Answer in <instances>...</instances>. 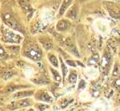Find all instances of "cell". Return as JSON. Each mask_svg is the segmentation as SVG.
<instances>
[{
  "label": "cell",
  "mask_w": 120,
  "mask_h": 111,
  "mask_svg": "<svg viewBox=\"0 0 120 111\" xmlns=\"http://www.w3.org/2000/svg\"><path fill=\"white\" fill-rule=\"evenodd\" d=\"M71 22L68 18H60L55 25V30L59 33H66L71 28Z\"/></svg>",
  "instance_id": "cell-8"
},
{
  "label": "cell",
  "mask_w": 120,
  "mask_h": 111,
  "mask_svg": "<svg viewBox=\"0 0 120 111\" xmlns=\"http://www.w3.org/2000/svg\"><path fill=\"white\" fill-rule=\"evenodd\" d=\"M29 85H8V86L6 87V89H5V93L6 94H8V93H11L12 94L13 92H15V91H16L18 89H27V88H29Z\"/></svg>",
  "instance_id": "cell-15"
},
{
  "label": "cell",
  "mask_w": 120,
  "mask_h": 111,
  "mask_svg": "<svg viewBox=\"0 0 120 111\" xmlns=\"http://www.w3.org/2000/svg\"><path fill=\"white\" fill-rule=\"evenodd\" d=\"M118 30H119V33H120V21H119V24H118Z\"/></svg>",
  "instance_id": "cell-29"
},
{
  "label": "cell",
  "mask_w": 120,
  "mask_h": 111,
  "mask_svg": "<svg viewBox=\"0 0 120 111\" xmlns=\"http://www.w3.org/2000/svg\"><path fill=\"white\" fill-rule=\"evenodd\" d=\"M32 81L36 85H45L47 83H50V79L45 76H39V77L33 79Z\"/></svg>",
  "instance_id": "cell-18"
},
{
  "label": "cell",
  "mask_w": 120,
  "mask_h": 111,
  "mask_svg": "<svg viewBox=\"0 0 120 111\" xmlns=\"http://www.w3.org/2000/svg\"><path fill=\"white\" fill-rule=\"evenodd\" d=\"M38 41H39V43L42 45V47L45 51L47 52H50L53 49L54 43H53V40L52 37H50L47 34H42L38 37Z\"/></svg>",
  "instance_id": "cell-7"
},
{
  "label": "cell",
  "mask_w": 120,
  "mask_h": 111,
  "mask_svg": "<svg viewBox=\"0 0 120 111\" xmlns=\"http://www.w3.org/2000/svg\"><path fill=\"white\" fill-rule=\"evenodd\" d=\"M87 86V82L85 81L84 80H80L79 82V85H78V90H83Z\"/></svg>",
  "instance_id": "cell-24"
},
{
  "label": "cell",
  "mask_w": 120,
  "mask_h": 111,
  "mask_svg": "<svg viewBox=\"0 0 120 111\" xmlns=\"http://www.w3.org/2000/svg\"><path fill=\"white\" fill-rule=\"evenodd\" d=\"M47 58H48V61L50 62V64L52 67L56 69H58L60 67V59L57 57V55L54 52H49L48 53H47Z\"/></svg>",
  "instance_id": "cell-14"
},
{
  "label": "cell",
  "mask_w": 120,
  "mask_h": 111,
  "mask_svg": "<svg viewBox=\"0 0 120 111\" xmlns=\"http://www.w3.org/2000/svg\"><path fill=\"white\" fill-rule=\"evenodd\" d=\"M8 58H9V55H8L6 50L4 47L0 46V61H6Z\"/></svg>",
  "instance_id": "cell-22"
},
{
  "label": "cell",
  "mask_w": 120,
  "mask_h": 111,
  "mask_svg": "<svg viewBox=\"0 0 120 111\" xmlns=\"http://www.w3.org/2000/svg\"><path fill=\"white\" fill-rule=\"evenodd\" d=\"M34 99L40 102H43V103H51L52 101V95L49 93L47 89H41L39 90H37L34 92Z\"/></svg>",
  "instance_id": "cell-6"
},
{
  "label": "cell",
  "mask_w": 120,
  "mask_h": 111,
  "mask_svg": "<svg viewBox=\"0 0 120 111\" xmlns=\"http://www.w3.org/2000/svg\"><path fill=\"white\" fill-rule=\"evenodd\" d=\"M6 49L9 50V51H11L12 52L17 53V52H19V51H20V47L17 46V45H11V46H7Z\"/></svg>",
  "instance_id": "cell-23"
},
{
  "label": "cell",
  "mask_w": 120,
  "mask_h": 111,
  "mask_svg": "<svg viewBox=\"0 0 120 111\" xmlns=\"http://www.w3.org/2000/svg\"><path fill=\"white\" fill-rule=\"evenodd\" d=\"M109 1H115V2H117V3H120V0H109Z\"/></svg>",
  "instance_id": "cell-28"
},
{
  "label": "cell",
  "mask_w": 120,
  "mask_h": 111,
  "mask_svg": "<svg viewBox=\"0 0 120 111\" xmlns=\"http://www.w3.org/2000/svg\"><path fill=\"white\" fill-rule=\"evenodd\" d=\"M79 13V2L77 3H73L71 7L68 9L65 13V17L70 20H76L78 18Z\"/></svg>",
  "instance_id": "cell-10"
},
{
  "label": "cell",
  "mask_w": 120,
  "mask_h": 111,
  "mask_svg": "<svg viewBox=\"0 0 120 111\" xmlns=\"http://www.w3.org/2000/svg\"><path fill=\"white\" fill-rule=\"evenodd\" d=\"M49 70H50V71H51V74H52L53 80H55V81H57V82H60L62 78H61V75L60 74L59 70L56 68L52 67V66H51V67L49 68Z\"/></svg>",
  "instance_id": "cell-19"
},
{
  "label": "cell",
  "mask_w": 120,
  "mask_h": 111,
  "mask_svg": "<svg viewBox=\"0 0 120 111\" xmlns=\"http://www.w3.org/2000/svg\"><path fill=\"white\" fill-rule=\"evenodd\" d=\"M1 39L3 43H11V44H18L20 43L24 37L21 34L15 33V30H13L9 27H2L1 29Z\"/></svg>",
  "instance_id": "cell-2"
},
{
  "label": "cell",
  "mask_w": 120,
  "mask_h": 111,
  "mask_svg": "<svg viewBox=\"0 0 120 111\" xmlns=\"http://www.w3.org/2000/svg\"><path fill=\"white\" fill-rule=\"evenodd\" d=\"M16 75V71L11 69H0V78L4 80H8Z\"/></svg>",
  "instance_id": "cell-12"
},
{
  "label": "cell",
  "mask_w": 120,
  "mask_h": 111,
  "mask_svg": "<svg viewBox=\"0 0 120 111\" xmlns=\"http://www.w3.org/2000/svg\"><path fill=\"white\" fill-rule=\"evenodd\" d=\"M78 80V74L77 71L74 70H71L70 72L68 73V77H67V80L71 85H75Z\"/></svg>",
  "instance_id": "cell-16"
},
{
  "label": "cell",
  "mask_w": 120,
  "mask_h": 111,
  "mask_svg": "<svg viewBox=\"0 0 120 111\" xmlns=\"http://www.w3.org/2000/svg\"><path fill=\"white\" fill-rule=\"evenodd\" d=\"M23 111H35L34 108H26V109H24V110Z\"/></svg>",
  "instance_id": "cell-26"
},
{
  "label": "cell",
  "mask_w": 120,
  "mask_h": 111,
  "mask_svg": "<svg viewBox=\"0 0 120 111\" xmlns=\"http://www.w3.org/2000/svg\"><path fill=\"white\" fill-rule=\"evenodd\" d=\"M78 111H84V110H83V109H79Z\"/></svg>",
  "instance_id": "cell-30"
},
{
  "label": "cell",
  "mask_w": 120,
  "mask_h": 111,
  "mask_svg": "<svg viewBox=\"0 0 120 111\" xmlns=\"http://www.w3.org/2000/svg\"><path fill=\"white\" fill-rule=\"evenodd\" d=\"M34 104L33 100L28 98L22 99H17V100H13V102H11L9 105H7L6 108L8 110H17V109H22V108H27L28 107H30Z\"/></svg>",
  "instance_id": "cell-5"
},
{
  "label": "cell",
  "mask_w": 120,
  "mask_h": 111,
  "mask_svg": "<svg viewBox=\"0 0 120 111\" xmlns=\"http://www.w3.org/2000/svg\"><path fill=\"white\" fill-rule=\"evenodd\" d=\"M102 5L111 18L120 21V3L109 0H103Z\"/></svg>",
  "instance_id": "cell-3"
},
{
  "label": "cell",
  "mask_w": 120,
  "mask_h": 111,
  "mask_svg": "<svg viewBox=\"0 0 120 111\" xmlns=\"http://www.w3.org/2000/svg\"><path fill=\"white\" fill-rule=\"evenodd\" d=\"M66 64L70 65V66H72V67H76V66H77V64H76L74 62L71 61V60H68V61L66 62Z\"/></svg>",
  "instance_id": "cell-25"
},
{
  "label": "cell",
  "mask_w": 120,
  "mask_h": 111,
  "mask_svg": "<svg viewBox=\"0 0 120 111\" xmlns=\"http://www.w3.org/2000/svg\"><path fill=\"white\" fill-rule=\"evenodd\" d=\"M22 54L34 62H39L42 58V51L36 43L27 42L24 43V48L22 50Z\"/></svg>",
  "instance_id": "cell-1"
},
{
  "label": "cell",
  "mask_w": 120,
  "mask_h": 111,
  "mask_svg": "<svg viewBox=\"0 0 120 111\" xmlns=\"http://www.w3.org/2000/svg\"><path fill=\"white\" fill-rule=\"evenodd\" d=\"M60 68L61 70V76H62V82H64L65 79L67 78V75L69 73V69L67 67V64L63 62V60L60 58Z\"/></svg>",
  "instance_id": "cell-17"
},
{
  "label": "cell",
  "mask_w": 120,
  "mask_h": 111,
  "mask_svg": "<svg viewBox=\"0 0 120 111\" xmlns=\"http://www.w3.org/2000/svg\"><path fill=\"white\" fill-rule=\"evenodd\" d=\"M34 95V89H25V90H19L16 92L11 94L10 99L12 100H17V99H22L28 98Z\"/></svg>",
  "instance_id": "cell-11"
},
{
  "label": "cell",
  "mask_w": 120,
  "mask_h": 111,
  "mask_svg": "<svg viewBox=\"0 0 120 111\" xmlns=\"http://www.w3.org/2000/svg\"><path fill=\"white\" fill-rule=\"evenodd\" d=\"M72 4H73V0H63L60 6L59 12H58V17H60L63 15H65L66 11L71 7Z\"/></svg>",
  "instance_id": "cell-13"
},
{
  "label": "cell",
  "mask_w": 120,
  "mask_h": 111,
  "mask_svg": "<svg viewBox=\"0 0 120 111\" xmlns=\"http://www.w3.org/2000/svg\"><path fill=\"white\" fill-rule=\"evenodd\" d=\"M85 1H87V0H78L79 3H83V2H85Z\"/></svg>",
  "instance_id": "cell-27"
},
{
  "label": "cell",
  "mask_w": 120,
  "mask_h": 111,
  "mask_svg": "<svg viewBox=\"0 0 120 111\" xmlns=\"http://www.w3.org/2000/svg\"><path fill=\"white\" fill-rule=\"evenodd\" d=\"M19 4H20V6L24 9V11L32 13L33 9H32V7H31L29 0H19Z\"/></svg>",
  "instance_id": "cell-20"
},
{
  "label": "cell",
  "mask_w": 120,
  "mask_h": 111,
  "mask_svg": "<svg viewBox=\"0 0 120 111\" xmlns=\"http://www.w3.org/2000/svg\"><path fill=\"white\" fill-rule=\"evenodd\" d=\"M49 107H50V106H49L47 103L41 102V103L35 104V109L37 111H45V110H47Z\"/></svg>",
  "instance_id": "cell-21"
},
{
  "label": "cell",
  "mask_w": 120,
  "mask_h": 111,
  "mask_svg": "<svg viewBox=\"0 0 120 111\" xmlns=\"http://www.w3.org/2000/svg\"><path fill=\"white\" fill-rule=\"evenodd\" d=\"M2 18H3L4 24H5L7 27H9V28H11V29L18 32V33H24L23 27H22L21 25L18 23V21L15 19V17L12 14L7 13V12L5 13V14H3V15H2Z\"/></svg>",
  "instance_id": "cell-4"
},
{
  "label": "cell",
  "mask_w": 120,
  "mask_h": 111,
  "mask_svg": "<svg viewBox=\"0 0 120 111\" xmlns=\"http://www.w3.org/2000/svg\"><path fill=\"white\" fill-rule=\"evenodd\" d=\"M64 46L75 57H77V58L79 57V50L77 48V45H76V43L74 42V40L71 39V37H68V38L65 39V41H64Z\"/></svg>",
  "instance_id": "cell-9"
}]
</instances>
